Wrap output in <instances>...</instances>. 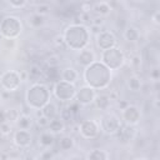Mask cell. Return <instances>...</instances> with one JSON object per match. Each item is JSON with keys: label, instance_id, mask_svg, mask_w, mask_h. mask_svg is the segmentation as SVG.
<instances>
[{"label": "cell", "instance_id": "1", "mask_svg": "<svg viewBox=\"0 0 160 160\" xmlns=\"http://www.w3.org/2000/svg\"><path fill=\"white\" fill-rule=\"evenodd\" d=\"M112 72L111 70L105 66L101 61L95 60L82 71V80L85 85L95 89V90H105L109 88L111 82Z\"/></svg>", "mask_w": 160, "mask_h": 160}, {"label": "cell", "instance_id": "2", "mask_svg": "<svg viewBox=\"0 0 160 160\" xmlns=\"http://www.w3.org/2000/svg\"><path fill=\"white\" fill-rule=\"evenodd\" d=\"M62 36H64L68 49L79 51L81 49L89 46L91 34L89 31V28L82 24H79V25L70 24L69 26L65 28Z\"/></svg>", "mask_w": 160, "mask_h": 160}, {"label": "cell", "instance_id": "3", "mask_svg": "<svg viewBox=\"0 0 160 160\" xmlns=\"http://www.w3.org/2000/svg\"><path fill=\"white\" fill-rule=\"evenodd\" d=\"M50 100H51V92L46 86V84L44 82L31 84L25 92V102L30 110L41 109Z\"/></svg>", "mask_w": 160, "mask_h": 160}, {"label": "cell", "instance_id": "4", "mask_svg": "<svg viewBox=\"0 0 160 160\" xmlns=\"http://www.w3.org/2000/svg\"><path fill=\"white\" fill-rule=\"evenodd\" d=\"M22 22L18 16L6 15L0 21V34L2 38L8 39H18L22 34Z\"/></svg>", "mask_w": 160, "mask_h": 160}, {"label": "cell", "instance_id": "5", "mask_svg": "<svg viewBox=\"0 0 160 160\" xmlns=\"http://www.w3.org/2000/svg\"><path fill=\"white\" fill-rule=\"evenodd\" d=\"M100 59H101L100 61L105 66H108L111 71L119 70L125 64V54L118 46H112L110 49L102 50L101 55H100Z\"/></svg>", "mask_w": 160, "mask_h": 160}, {"label": "cell", "instance_id": "6", "mask_svg": "<svg viewBox=\"0 0 160 160\" xmlns=\"http://www.w3.org/2000/svg\"><path fill=\"white\" fill-rule=\"evenodd\" d=\"M76 94V86L75 84L64 81V80H58L54 82V88H52V95L58 101L61 102H70L71 100H74Z\"/></svg>", "mask_w": 160, "mask_h": 160}, {"label": "cell", "instance_id": "7", "mask_svg": "<svg viewBox=\"0 0 160 160\" xmlns=\"http://www.w3.org/2000/svg\"><path fill=\"white\" fill-rule=\"evenodd\" d=\"M22 80L20 78V71L18 70H5L0 75V86L5 92H15L20 89Z\"/></svg>", "mask_w": 160, "mask_h": 160}, {"label": "cell", "instance_id": "8", "mask_svg": "<svg viewBox=\"0 0 160 160\" xmlns=\"http://www.w3.org/2000/svg\"><path fill=\"white\" fill-rule=\"evenodd\" d=\"M121 124L122 121L120 116L115 112H105L99 121L100 130L106 135H115L116 131L120 129Z\"/></svg>", "mask_w": 160, "mask_h": 160}, {"label": "cell", "instance_id": "9", "mask_svg": "<svg viewBox=\"0 0 160 160\" xmlns=\"http://www.w3.org/2000/svg\"><path fill=\"white\" fill-rule=\"evenodd\" d=\"M100 125L95 119H85L79 124V135L86 140H94L100 135Z\"/></svg>", "mask_w": 160, "mask_h": 160}, {"label": "cell", "instance_id": "10", "mask_svg": "<svg viewBox=\"0 0 160 160\" xmlns=\"http://www.w3.org/2000/svg\"><path fill=\"white\" fill-rule=\"evenodd\" d=\"M141 109L138 106V105H134V104H128L122 110H121V121L124 124H128V125H134L136 126L140 120H141Z\"/></svg>", "mask_w": 160, "mask_h": 160}, {"label": "cell", "instance_id": "11", "mask_svg": "<svg viewBox=\"0 0 160 160\" xmlns=\"http://www.w3.org/2000/svg\"><path fill=\"white\" fill-rule=\"evenodd\" d=\"M95 42H96V46L98 49H100L101 51L102 50H106V49H110L112 46H116L118 44V40L114 35L112 31L110 30H100L96 36H95Z\"/></svg>", "mask_w": 160, "mask_h": 160}, {"label": "cell", "instance_id": "12", "mask_svg": "<svg viewBox=\"0 0 160 160\" xmlns=\"http://www.w3.org/2000/svg\"><path fill=\"white\" fill-rule=\"evenodd\" d=\"M96 90L88 86V85H82L79 89H76V94H75V101H78L81 106H89L94 102V99L96 96Z\"/></svg>", "mask_w": 160, "mask_h": 160}, {"label": "cell", "instance_id": "13", "mask_svg": "<svg viewBox=\"0 0 160 160\" xmlns=\"http://www.w3.org/2000/svg\"><path fill=\"white\" fill-rule=\"evenodd\" d=\"M136 135H138V130L134 125H128V124H121L120 129L116 131L115 136H116V140L120 142V144H130L131 141H134L136 139Z\"/></svg>", "mask_w": 160, "mask_h": 160}, {"label": "cell", "instance_id": "14", "mask_svg": "<svg viewBox=\"0 0 160 160\" xmlns=\"http://www.w3.org/2000/svg\"><path fill=\"white\" fill-rule=\"evenodd\" d=\"M12 144L18 149H28L32 144V134L30 130L18 129L12 135Z\"/></svg>", "mask_w": 160, "mask_h": 160}, {"label": "cell", "instance_id": "15", "mask_svg": "<svg viewBox=\"0 0 160 160\" xmlns=\"http://www.w3.org/2000/svg\"><path fill=\"white\" fill-rule=\"evenodd\" d=\"M95 60H96V52H95L91 48L86 46V48H84V49H81V50L78 51L76 62H78L79 66L86 68L88 65H90V64L94 62Z\"/></svg>", "mask_w": 160, "mask_h": 160}, {"label": "cell", "instance_id": "16", "mask_svg": "<svg viewBox=\"0 0 160 160\" xmlns=\"http://www.w3.org/2000/svg\"><path fill=\"white\" fill-rule=\"evenodd\" d=\"M38 141H39V145L42 149H49L55 144L56 135L52 134L51 131H49L48 129H44L42 131H40V134L38 136Z\"/></svg>", "mask_w": 160, "mask_h": 160}, {"label": "cell", "instance_id": "17", "mask_svg": "<svg viewBox=\"0 0 160 160\" xmlns=\"http://www.w3.org/2000/svg\"><path fill=\"white\" fill-rule=\"evenodd\" d=\"M60 79L71 84H76L80 79V74L74 66H66L60 71Z\"/></svg>", "mask_w": 160, "mask_h": 160}, {"label": "cell", "instance_id": "18", "mask_svg": "<svg viewBox=\"0 0 160 160\" xmlns=\"http://www.w3.org/2000/svg\"><path fill=\"white\" fill-rule=\"evenodd\" d=\"M34 124H35L34 118L30 114H26V112H20L19 118L14 122V125L18 129H24V130H31Z\"/></svg>", "mask_w": 160, "mask_h": 160}, {"label": "cell", "instance_id": "19", "mask_svg": "<svg viewBox=\"0 0 160 160\" xmlns=\"http://www.w3.org/2000/svg\"><path fill=\"white\" fill-rule=\"evenodd\" d=\"M91 10L99 15V16H108L111 14L112 11V6L110 5L109 1H105V0H101V1H98L95 2L92 6H91Z\"/></svg>", "mask_w": 160, "mask_h": 160}, {"label": "cell", "instance_id": "20", "mask_svg": "<svg viewBox=\"0 0 160 160\" xmlns=\"http://www.w3.org/2000/svg\"><path fill=\"white\" fill-rule=\"evenodd\" d=\"M111 102L112 101L110 100L109 95L105 94V92H101V94H96L92 104L96 106V109H99L101 111H108L111 106Z\"/></svg>", "mask_w": 160, "mask_h": 160}, {"label": "cell", "instance_id": "21", "mask_svg": "<svg viewBox=\"0 0 160 160\" xmlns=\"http://www.w3.org/2000/svg\"><path fill=\"white\" fill-rule=\"evenodd\" d=\"M126 86H128V89L131 92H140V91H142L144 84H142L141 78L138 74H132V75L128 76V79H126Z\"/></svg>", "mask_w": 160, "mask_h": 160}, {"label": "cell", "instance_id": "22", "mask_svg": "<svg viewBox=\"0 0 160 160\" xmlns=\"http://www.w3.org/2000/svg\"><path fill=\"white\" fill-rule=\"evenodd\" d=\"M140 30L134 25H128L122 30V36L128 42H136L140 39Z\"/></svg>", "mask_w": 160, "mask_h": 160}, {"label": "cell", "instance_id": "23", "mask_svg": "<svg viewBox=\"0 0 160 160\" xmlns=\"http://www.w3.org/2000/svg\"><path fill=\"white\" fill-rule=\"evenodd\" d=\"M46 129H48L49 131H51L52 134L59 135V134H62V132L65 131L66 124H65L59 116H56V118H52V119L49 120V124H48V128H46Z\"/></svg>", "mask_w": 160, "mask_h": 160}, {"label": "cell", "instance_id": "24", "mask_svg": "<svg viewBox=\"0 0 160 160\" xmlns=\"http://www.w3.org/2000/svg\"><path fill=\"white\" fill-rule=\"evenodd\" d=\"M75 146V139L71 134H65L59 138L58 140V148L61 151H70Z\"/></svg>", "mask_w": 160, "mask_h": 160}, {"label": "cell", "instance_id": "25", "mask_svg": "<svg viewBox=\"0 0 160 160\" xmlns=\"http://www.w3.org/2000/svg\"><path fill=\"white\" fill-rule=\"evenodd\" d=\"M40 110H41L42 116L48 118L49 120H50V119H52V118H56V116L59 115V108H58L56 102H55V101H52V100H50L49 102H46V104H45Z\"/></svg>", "mask_w": 160, "mask_h": 160}, {"label": "cell", "instance_id": "26", "mask_svg": "<svg viewBox=\"0 0 160 160\" xmlns=\"http://www.w3.org/2000/svg\"><path fill=\"white\" fill-rule=\"evenodd\" d=\"M144 58L146 59V61L149 64H152L154 66L158 65V60H159V50H158V46H155V45H148L145 48V51H144Z\"/></svg>", "mask_w": 160, "mask_h": 160}, {"label": "cell", "instance_id": "27", "mask_svg": "<svg viewBox=\"0 0 160 160\" xmlns=\"http://www.w3.org/2000/svg\"><path fill=\"white\" fill-rule=\"evenodd\" d=\"M28 24L32 29H39L45 24V16H42L40 14H36V12H32L28 18Z\"/></svg>", "mask_w": 160, "mask_h": 160}, {"label": "cell", "instance_id": "28", "mask_svg": "<svg viewBox=\"0 0 160 160\" xmlns=\"http://www.w3.org/2000/svg\"><path fill=\"white\" fill-rule=\"evenodd\" d=\"M85 158L92 159V160H106V159H110V152H108L106 150H102V149H94V150L89 151Z\"/></svg>", "mask_w": 160, "mask_h": 160}, {"label": "cell", "instance_id": "29", "mask_svg": "<svg viewBox=\"0 0 160 160\" xmlns=\"http://www.w3.org/2000/svg\"><path fill=\"white\" fill-rule=\"evenodd\" d=\"M65 124H70L74 121L75 119V114L71 111V109L69 106H64L61 109H59V115H58Z\"/></svg>", "mask_w": 160, "mask_h": 160}, {"label": "cell", "instance_id": "30", "mask_svg": "<svg viewBox=\"0 0 160 160\" xmlns=\"http://www.w3.org/2000/svg\"><path fill=\"white\" fill-rule=\"evenodd\" d=\"M142 55L140 54V52H134V54H131V56H130V68L134 70V71H140L141 70V68H142Z\"/></svg>", "mask_w": 160, "mask_h": 160}, {"label": "cell", "instance_id": "31", "mask_svg": "<svg viewBox=\"0 0 160 160\" xmlns=\"http://www.w3.org/2000/svg\"><path fill=\"white\" fill-rule=\"evenodd\" d=\"M29 72V80L32 79V80H39L40 78H44V72H45V69L38 64H32L30 66V70H28Z\"/></svg>", "mask_w": 160, "mask_h": 160}, {"label": "cell", "instance_id": "32", "mask_svg": "<svg viewBox=\"0 0 160 160\" xmlns=\"http://www.w3.org/2000/svg\"><path fill=\"white\" fill-rule=\"evenodd\" d=\"M14 132V122L9 120H2L0 121V135L2 136H9Z\"/></svg>", "mask_w": 160, "mask_h": 160}, {"label": "cell", "instance_id": "33", "mask_svg": "<svg viewBox=\"0 0 160 160\" xmlns=\"http://www.w3.org/2000/svg\"><path fill=\"white\" fill-rule=\"evenodd\" d=\"M50 10H51V6L48 2H39V4H36L34 6V12L40 14L42 16H46L50 12Z\"/></svg>", "mask_w": 160, "mask_h": 160}, {"label": "cell", "instance_id": "34", "mask_svg": "<svg viewBox=\"0 0 160 160\" xmlns=\"http://www.w3.org/2000/svg\"><path fill=\"white\" fill-rule=\"evenodd\" d=\"M0 46L4 49V50H15L16 46H18V39H8V38H4Z\"/></svg>", "mask_w": 160, "mask_h": 160}, {"label": "cell", "instance_id": "35", "mask_svg": "<svg viewBox=\"0 0 160 160\" xmlns=\"http://www.w3.org/2000/svg\"><path fill=\"white\" fill-rule=\"evenodd\" d=\"M52 44L56 49H60V50H68V46L65 44V40H64V36L62 34H58L54 36L52 39Z\"/></svg>", "mask_w": 160, "mask_h": 160}, {"label": "cell", "instance_id": "36", "mask_svg": "<svg viewBox=\"0 0 160 160\" xmlns=\"http://www.w3.org/2000/svg\"><path fill=\"white\" fill-rule=\"evenodd\" d=\"M4 115H5V120H9L11 122H15L16 119L19 118L20 115V111L11 108V109H8V110H4Z\"/></svg>", "mask_w": 160, "mask_h": 160}, {"label": "cell", "instance_id": "37", "mask_svg": "<svg viewBox=\"0 0 160 160\" xmlns=\"http://www.w3.org/2000/svg\"><path fill=\"white\" fill-rule=\"evenodd\" d=\"M28 1H29V0H6L8 5H9L11 9H14V10H19V9L25 8L26 4H28Z\"/></svg>", "mask_w": 160, "mask_h": 160}, {"label": "cell", "instance_id": "38", "mask_svg": "<svg viewBox=\"0 0 160 160\" xmlns=\"http://www.w3.org/2000/svg\"><path fill=\"white\" fill-rule=\"evenodd\" d=\"M48 124H49V119L45 118V116H39V118H35V125L38 128H40V130H44L48 128Z\"/></svg>", "mask_w": 160, "mask_h": 160}, {"label": "cell", "instance_id": "39", "mask_svg": "<svg viewBox=\"0 0 160 160\" xmlns=\"http://www.w3.org/2000/svg\"><path fill=\"white\" fill-rule=\"evenodd\" d=\"M78 15H79L80 21H81L82 25L88 26V25L91 24V15H90V12H82V11H80Z\"/></svg>", "mask_w": 160, "mask_h": 160}, {"label": "cell", "instance_id": "40", "mask_svg": "<svg viewBox=\"0 0 160 160\" xmlns=\"http://www.w3.org/2000/svg\"><path fill=\"white\" fill-rule=\"evenodd\" d=\"M46 62V68H50V66H59L60 64V60L56 55H51L50 58H48V60H45Z\"/></svg>", "mask_w": 160, "mask_h": 160}, {"label": "cell", "instance_id": "41", "mask_svg": "<svg viewBox=\"0 0 160 160\" xmlns=\"http://www.w3.org/2000/svg\"><path fill=\"white\" fill-rule=\"evenodd\" d=\"M149 76H150V80H151V81H159V78H160V71H159L158 65H155V66H154V68L150 70Z\"/></svg>", "mask_w": 160, "mask_h": 160}, {"label": "cell", "instance_id": "42", "mask_svg": "<svg viewBox=\"0 0 160 160\" xmlns=\"http://www.w3.org/2000/svg\"><path fill=\"white\" fill-rule=\"evenodd\" d=\"M39 158H40V159H52V158H55V152H54L52 150H50V148H49V149H44V150L40 152Z\"/></svg>", "mask_w": 160, "mask_h": 160}, {"label": "cell", "instance_id": "43", "mask_svg": "<svg viewBox=\"0 0 160 160\" xmlns=\"http://www.w3.org/2000/svg\"><path fill=\"white\" fill-rule=\"evenodd\" d=\"M91 24L102 28L104 24H105V19H104V16H99V15H96L95 18H91Z\"/></svg>", "mask_w": 160, "mask_h": 160}, {"label": "cell", "instance_id": "44", "mask_svg": "<svg viewBox=\"0 0 160 160\" xmlns=\"http://www.w3.org/2000/svg\"><path fill=\"white\" fill-rule=\"evenodd\" d=\"M150 20H151V22H152L155 26H159V25H160V12H159V10H156V11L151 15Z\"/></svg>", "mask_w": 160, "mask_h": 160}, {"label": "cell", "instance_id": "45", "mask_svg": "<svg viewBox=\"0 0 160 160\" xmlns=\"http://www.w3.org/2000/svg\"><path fill=\"white\" fill-rule=\"evenodd\" d=\"M91 4L89 2V1H82V2H80V9H81V11L82 12H90V10H91Z\"/></svg>", "mask_w": 160, "mask_h": 160}, {"label": "cell", "instance_id": "46", "mask_svg": "<svg viewBox=\"0 0 160 160\" xmlns=\"http://www.w3.org/2000/svg\"><path fill=\"white\" fill-rule=\"evenodd\" d=\"M108 95H109V98H110L111 101H116V100L120 99V92L118 90H109Z\"/></svg>", "mask_w": 160, "mask_h": 160}, {"label": "cell", "instance_id": "47", "mask_svg": "<svg viewBox=\"0 0 160 160\" xmlns=\"http://www.w3.org/2000/svg\"><path fill=\"white\" fill-rule=\"evenodd\" d=\"M115 102H116V105H118V108H119L120 110H122V109H124V108H125V106H126V105L129 104L128 101H125V100H121V99H119V100H116Z\"/></svg>", "mask_w": 160, "mask_h": 160}, {"label": "cell", "instance_id": "48", "mask_svg": "<svg viewBox=\"0 0 160 160\" xmlns=\"http://www.w3.org/2000/svg\"><path fill=\"white\" fill-rule=\"evenodd\" d=\"M1 105H2V96H1V94H0V108H1Z\"/></svg>", "mask_w": 160, "mask_h": 160}, {"label": "cell", "instance_id": "49", "mask_svg": "<svg viewBox=\"0 0 160 160\" xmlns=\"http://www.w3.org/2000/svg\"><path fill=\"white\" fill-rule=\"evenodd\" d=\"M2 39H4V38H2V35L0 34V44H1V41H2Z\"/></svg>", "mask_w": 160, "mask_h": 160}, {"label": "cell", "instance_id": "50", "mask_svg": "<svg viewBox=\"0 0 160 160\" xmlns=\"http://www.w3.org/2000/svg\"><path fill=\"white\" fill-rule=\"evenodd\" d=\"M74 1H76V2H82L84 0H74Z\"/></svg>", "mask_w": 160, "mask_h": 160}, {"label": "cell", "instance_id": "51", "mask_svg": "<svg viewBox=\"0 0 160 160\" xmlns=\"http://www.w3.org/2000/svg\"><path fill=\"white\" fill-rule=\"evenodd\" d=\"M132 1H139V0H132Z\"/></svg>", "mask_w": 160, "mask_h": 160}]
</instances>
